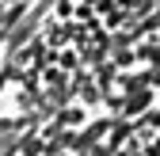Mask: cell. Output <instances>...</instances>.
<instances>
[{"instance_id":"6da1fadb","label":"cell","mask_w":160,"mask_h":156,"mask_svg":"<svg viewBox=\"0 0 160 156\" xmlns=\"http://www.w3.org/2000/svg\"><path fill=\"white\" fill-rule=\"evenodd\" d=\"M61 4V0H57ZM57 15V12H53ZM46 34H50V27H46ZM46 46H50V38H46ZM38 107L46 110V129L53 133L57 129V69H53V57H50V50H46V65H42V76H38ZM50 145H57V137L50 141Z\"/></svg>"}]
</instances>
